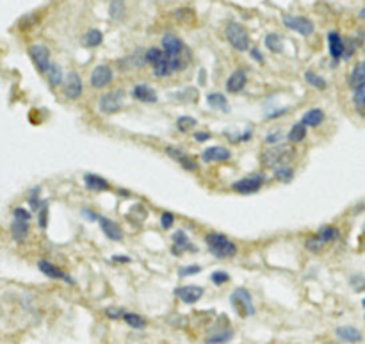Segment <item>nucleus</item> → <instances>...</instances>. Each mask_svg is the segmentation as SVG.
I'll return each mask as SVG.
<instances>
[{"mask_svg":"<svg viewBox=\"0 0 365 344\" xmlns=\"http://www.w3.org/2000/svg\"><path fill=\"white\" fill-rule=\"evenodd\" d=\"M114 79V73L111 70V66L107 65H98L96 68L91 72L89 82L94 89H102V87H107Z\"/></svg>","mask_w":365,"mask_h":344,"instance_id":"8","label":"nucleus"},{"mask_svg":"<svg viewBox=\"0 0 365 344\" xmlns=\"http://www.w3.org/2000/svg\"><path fill=\"white\" fill-rule=\"evenodd\" d=\"M38 221H39V227L46 228V221H48V204H46V202H43L41 209H39V218H38Z\"/></svg>","mask_w":365,"mask_h":344,"instance_id":"44","label":"nucleus"},{"mask_svg":"<svg viewBox=\"0 0 365 344\" xmlns=\"http://www.w3.org/2000/svg\"><path fill=\"white\" fill-rule=\"evenodd\" d=\"M264 180H266V177H264L262 173L249 175V177H244V178H241V180L234 182V184H232V189H234L235 193H241V194L258 193Z\"/></svg>","mask_w":365,"mask_h":344,"instance_id":"5","label":"nucleus"},{"mask_svg":"<svg viewBox=\"0 0 365 344\" xmlns=\"http://www.w3.org/2000/svg\"><path fill=\"white\" fill-rule=\"evenodd\" d=\"M266 46L275 54L283 52V41H282V38H280V34L271 32V34L266 36Z\"/></svg>","mask_w":365,"mask_h":344,"instance_id":"33","label":"nucleus"},{"mask_svg":"<svg viewBox=\"0 0 365 344\" xmlns=\"http://www.w3.org/2000/svg\"><path fill=\"white\" fill-rule=\"evenodd\" d=\"M358 18H360V20H365V8L361 9L360 13H358Z\"/></svg>","mask_w":365,"mask_h":344,"instance_id":"52","label":"nucleus"},{"mask_svg":"<svg viewBox=\"0 0 365 344\" xmlns=\"http://www.w3.org/2000/svg\"><path fill=\"white\" fill-rule=\"evenodd\" d=\"M196 125H198V121H196L192 116H180L177 120V127L180 132H187L189 129H194Z\"/></svg>","mask_w":365,"mask_h":344,"instance_id":"36","label":"nucleus"},{"mask_svg":"<svg viewBox=\"0 0 365 344\" xmlns=\"http://www.w3.org/2000/svg\"><path fill=\"white\" fill-rule=\"evenodd\" d=\"M109 13H111V18L121 20L123 18V13H125V4L123 2H111Z\"/></svg>","mask_w":365,"mask_h":344,"instance_id":"38","label":"nucleus"},{"mask_svg":"<svg viewBox=\"0 0 365 344\" xmlns=\"http://www.w3.org/2000/svg\"><path fill=\"white\" fill-rule=\"evenodd\" d=\"M283 139V132L282 130H273V134H268L266 136V143L273 144V146H276V144H280V141Z\"/></svg>","mask_w":365,"mask_h":344,"instance_id":"45","label":"nucleus"},{"mask_svg":"<svg viewBox=\"0 0 365 344\" xmlns=\"http://www.w3.org/2000/svg\"><path fill=\"white\" fill-rule=\"evenodd\" d=\"M162 56H164L162 48H159V46H151V48H148L146 52H144V63H146V65H150L151 68H153L159 61L162 59Z\"/></svg>","mask_w":365,"mask_h":344,"instance_id":"32","label":"nucleus"},{"mask_svg":"<svg viewBox=\"0 0 365 344\" xmlns=\"http://www.w3.org/2000/svg\"><path fill=\"white\" fill-rule=\"evenodd\" d=\"M305 246H306V250L308 252H314V254H317V252H321L323 250V246H324V242L321 241L317 235H314V237H308L305 241Z\"/></svg>","mask_w":365,"mask_h":344,"instance_id":"39","label":"nucleus"},{"mask_svg":"<svg viewBox=\"0 0 365 344\" xmlns=\"http://www.w3.org/2000/svg\"><path fill=\"white\" fill-rule=\"evenodd\" d=\"M46 79H48V84L52 87L59 86V84H63V68H61V65H57V63H52V66L48 68V72H46Z\"/></svg>","mask_w":365,"mask_h":344,"instance_id":"28","label":"nucleus"},{"mask_svg":"<svg viewBox=\"0 0 365 344\" xmlns=\"http://www.w3.org/2000/svg\"><path fill=\"white\" fill-rule=\"evenodd\" d=\"M123 321L127 323L128 326H132V328L136 330H141L146 326V321H144V318H141L139 314H134V312H125L123 314Z\"/></svg>","mask_w":365,"mask_h":344,"instance_id":"31","label":"nucleus"},{"mask_svg":"<svg viewBox=\"0 0 365 344\" xmlns=\"http://www.w3.org/2000/svg\"><path fill=\"white\" fill-rule=\"evenodd\" d=\"M225 34H226V39L230 41V45L234 46L235 50H239V52H248V50L251 48V46H249L248 30H246L241 23L230 22L228 25H226Z\"/></svg>","mask_w":365,"mask_h":344,"instance_id":"3","label":"nucleus"},{"mask_svg":"<svg viewBox=\"0 0 365 344\" xmlns=\"http://www.w3.org/2000/svg\"><path fill=\"white\" fill-rule=\"evenodd\" d=\"M84 184L89 191H109L111 185L100 175H93V173H86L84 175Z\"/></svg>","mask_w":365,"mask_h":344,"instance_id":"20","label":"nucleus"},{"mask_svg":"<svg viewBox=\"0 0 365 344\" xmlns=\"http://www.w3.org/2000/svg\"><path fill=\"white\" fill-rule=\"evenodd\" d=\"M249 54H251L253 59H256V61L260 63V65H262V63H264V56H262V52H260V50L256 48V46H251V48H249Z\"/></svg>","mask_w":365,"mask_h":344,"instance_id":"49","label":"nucleus"},{"mask_svg":"<svg viewBox=\"0 0 365 344\" xmlns=\"http://www.w3.org/2000/svg\"><path fill=\"white\" fill-rule=\"evenodd\" d=\"M211 280L212 282H214L216 285H223V284H226V282H228L230 280V275L226 271H221V269H219V271H214L211 275Z\"/></svg>","mask_w":365,"mask_h":344,"instance_id":"42","label":"nucleus"},{"mask_svg":"<svg viewBox=\"0 0 365 344\" xmlns=\"http://www.w3.org/2000/svg\"><path fill=\"white\" fill-rule=\"evenodd\" d=\"M294 152L290 150L287 144H276V146H269L268 150H264L260 155V161H262L264 168H280V166H287L290 159H292Z\"/></svg>","mask_w":365,"mask_h":344,"instance_id":"2","label":"nucleus"},{"mask_svg":"<svg viewBox=\"0 0 365 344\" xmlns=\"http://www.w3.org/2000/svg\"><path fill=\"white\" fill-rule=\"evenodd\" d=\"M111 261H114V262H130V257H125V255H114Z\"/></svg>","mask_w":365,"mask_h":344,"instance_id":"51","label":"nucleus"},{"mask_svg":"<svg viewBox=\"0 0 365 344\" xmlns=\"http://www.w3.org/2000/svg\"><path fill=\"white\" fill-rule=\"evenodd\" d=\"M123 314L125 312L120 309V307H107L106 309V316L109 319H120V318L123 319Z\"/></svg>","mask_w":365,"mask_h":344,"instance_id":"46","label":"nucleus"},{"mask_svg":"<svg viewBox=\"0 0 365 344\" xmlns=\"http://www.w3.org/2000/svg\"><path fill=\"white\" fill-rule=\"evenodd\" d=\"M230 303L237 310L241 316H253L255 314V305H253V298L246 289H235L230 296Z\"/></svg>","mask_w":365,"mask_h":344,"instance_id":"4","label":"nucleus"},{"mask_svg":"<svg viewBox=\"0 0 365 344\" xmlns=\"http://www.w3.org/2000/svg\"><path fill=\"white\" fill-rule=\"evenodd\" d=\"M275 178L278 182H283V184H289V182L294 178V168H290V166L276 168V170H275Z\"/></svg>","mask_w":365,"mask_h":344,"instance_id":"34","label":"nucleus"},{"mask_svg":"<svg viewBox=\"0 0 365 344\" xmlns=\"http://www.w3.org/2000/svg\"><path fill=\"white\" fill-rule=\"evenodd\" d=\"M324 113L321 109H317V107H314V109H308L305 114L301 116V123L305 125V127H319L321 123L324 121Z\"/></svg>","mask_w":365,"mask_h":344,"instance_id":"24","label":"nucleus"},{"mask_svg":"<svg viewBox=\"0 0 365 344\" xmlns=\"http://www.w3.org/2000/svg\"><path fill=\"white\" fill-rule=\"evenodd\" d=\"M29 232H30L29 221L13 220V225H11V234H13V239H15L16 242H23V241H25V239L29 237Z\"/></svg>","mask_w":365,"mask_h":344,"instance_id":"23","label":"nucleus"},{"mask_svg":"<svg viewBox=\"0 0 365 344\" xmlns=\"http://www.w3.org/2000/svg\"><path fill=\"white\" fill-rule=\"evenodd\" d=\"M349 84L353 89H358L365 84V63H358L349 75Z\"/></svg>","mask_w":365,"mask_h":344,"instance_id":"25","label":"nucleus"},{"mask_svg":"<svg viewBox=\"0 0 365 344\" xmlns=\"http://www.w3.org/2000/svg\"><path fill=\"white\" fill-rule=\"evenodd\" d=\"M205 242L208 246V252L218 259H232L237 255V244L218 232H211L205 235Z\"/></svg>","mask_w":365,"mask_h":344,"instance_id":"1","label":"nucleus"},{"mask_svg":"<svg viewBox=\"0 0 365 344\" xmlns=\"http://www.w3.org/2000/svg\"><path fill=\"white\" fill-rule=\"evenodd\" d=\"M230 157H232V154H230L228 148L218 146V144L205 148L203 154H201V161H203V163H225Z\"/></svg>","mask_w":365,"mask_h":344,"instance_id":"14","label":"nucleus"},{"mask_svg":"<svg viewBox=\"0 0 365 344\" xmlns=\"http://www.w3.org/2000/svg\"><path fill=\"white\" fill-rule=\"evenodd\" d=\"M361 305H363V307H365V300H363V302H361Z\"/></svg>","mask_w":365,"mask_h":344,"instance_id":"53","label":"nucleus"},{"mask_svg":"<svg viewBox=\"0 0 365 344\" xmlns=\"http://www.w3.org/2000/svg\"><path fill=\"white\" fill-rule=\"evenodd\" d=\"M82 91H84V86H82V80H80V75L75 72V70H72V72L66 75L64 95H66V99H70V100H77V99H80Z\"/></svg>","mask_w":365,"mask_h":344,"instance_id":"10","label":"nucleus"},{"mask_svg":"<svg viewBox=\"0 0 365 344\" xmlns=\"http://www.w3.org/2000/svg\"><path fill=\"white\" fill-rule=\"evenodd\" d=\"M98 223H100L102 232L111 239V241H121V239H123V230H121V227L116 223V221L109 220L106 216H98Z\"/></svg>","mask_w":365,"mask_h":344,"instance_id":"16","label":"nucleus"},{"mask_svg":"<svg viewBox=\"0 0 365 344\" xmlns=\"http://www.w3.org/2000/svg\"><path fill=\"white\" fill-rule=\"evenodd\" d=\"M337 337L344 342H360L361 340V332L354 326H339L335 330Z\"/></svg>","mask_w":365,"mask_h":344,"instance_id":"22","label":"nucleus"},{"mask_svg":"<svg viewBox=\"0 0 365 344\" xmlns=\"http://www.w3.org/2000/svg\"><path fill=\"white\" fill-rule=\"evenodd\" d=\"M208 137H211V134H208V132H196L194 134V139L196 141H207Z\"/></svg>","mask_w":365,"mask_h":344,"instance_id":"50","label":"nucleus"},{"mask_svg":"<svg viewBox=\"0 0 365 344\" xmlns=\"http://www.w3.org/2000/svg\"><path fill=\"white\" fill-rule=\"evenodd\" d=\"M161 46H162V52L168 54V56H171V57H180L185 50L184 41H182L178 36L171 34V32H168V34L162 38Z\"/></svg>","mask_w":365,"mask_h":344,"instance_id":"11","label":"nucleus"},{"mask_svg":"<svg viewBox=\"0 0 365 344\" xmlns=\"http://www.w3.org/2000/svg\"><path fill=\"white\" fill-rule=\"evenodd\" d=\"M132 96L143 104H155L157 102V93L150 84H136L132 89Z\"/></svg>","mask_w":365,"mask_h":344,"instance_id":"18","label":"nucleus"},{"mask_svg":"<svg viewBox=\"0 0 365 344\" xmlns=\"http://www.w3.org/2000/svg\"><path fill=\"white\" fill-rule=\"evenodd\" d=\"M13 218L15 220H22V221H30V218H32V214H30L27 209L23 207H16L15 211H13Z\"/></svg>","mask_w":365,"mask_h":344,"instance_id":"43","label":"nucleus"},{"mask_svg":"<svg viewBox=\"0 0 365 344\" xmlns=\"http://www.w3.org/2000/svg\"><path fill=\"white\" fill-rule=\"evenodd\" d=\"M248 84V75L244 70H235L226 80V91L228 93H241Z\"/></svg>","mask_w":365,"mask_h":344,"instance_id":"19","label":"nucleus"},{"mask_svg":"<svg viewBox=\"0 0 365 344\" xmlns=\"http://www.w3.org/2000/svg\"><path fill=\"white\" fill-rule=\"evenodd\" d=\"M305 80L312 87H316V89H326V86H328L326 80H324L321 75H317L316 72H306L305 73Z\"/></svg>","mask_w":365,"mask_h":344,"instance_id":"35","label":"nucleus"},{"mask_svg":"<svg viewBox=\"0 0 365 344\" xmlns=\"http://www.w3.org/2000/svg\"><path fill=\"white\" fill-rule=\"evenodd\" d=\"M283 25L290 30H296L301 36H312L316 32V25L310 22L305 16H292V15H285L283 16Z\"/></svg>","mask_w":365,"mask_h":344,"instance_id":"7","label":"nucleus"},{"mask_svg":"<svg viewBox=\"0 0 365 344\" xmlns=\"http://www.w3.org/2000/svg\"><path fill=\"white\" fill-rule=\"evenodd\" d=\"M234 337V332L232 330H221V333H212L211 337H208V342L211 344H221V342H226V340H230Z\"/></svg>","mask_w":365,"mask_h":344,"instance_id":"37","label":"nucleus"},{"mask_svg":"<svg viewBox=\"0 0 365 344\" xmlns=\"http://www.w3.org/2000/svg\"><path fill=\"white\" fill-rule=\"evenodd\" d=\"M125 106L123 100V93L120 91H114V93H106V95L100 96L98 100V109L102 111L103 114H114L120 113Z\"/></svg>","mask_w":365,"mask_h":344,"instance_id":"6","label":"nucleus"},{"mask_svg":"<svg viewBox=\"0 0 365 344\" xmlns=\"http://www.w3.org/2000/svg\"><path fill=\"white\" fill-rule=\"evenodd\" d=\"M38 268H39V271H41L43 275L50 276V278L63 280V282H66V284H73L72 276L66 275V273H64L63 269H59V268H57V266H54L52 262L45 261V259H41V261L38 262Z\"/></svg>","mask_w":365,"mask_h":344,"instance_id":"15","label":"nucleus"},{"mask_svg":"<svg viewBox=\"0 0 365 344\" xmlns=\"http://www.w3.org/2000/svg\"><path fill=\"white\" fill-rule=\"evenodd\" d=\"M305 137H306V127L301 123V121L296 123V125H292L290 132L287 134V139H289L290 143H301Z\"/></svg>","mask_w":365,"mask_h":344,"instance_id":"30","label":"nucleus"},{"mask_svg":"<svg viewBox=\"0 0 365 344\" xmlns=\"http://www.w3.org/2000/svg\"><path fill=\"white\" fill-rule=\"evenodd\" d=\"M29 204H30V207L34 209V211H39V209H41L43 202L39 200V187H34L32 193L29 194Z\"/></svg>","mask_w":365,"mask_h":344,"instance_id":"41","label":"nucleus"},{"mask_svg":"<svg viewBox=\"0 0 365 344\" xmlns=\"http://www.w3.org/2000/svg\"><path fill=\"white\" fill-rule=\"evenodd\" d=\"M353 102L358 109H363L365 107V84L358 89H354V95H353Z\"/></svg>","mask_w":365,"mask_h":344,"instance_id":"40","label":"nucleus"},{"mask_svg":"<svg viewBox=\"0 0 365 344\" xmlns=\"http://www.w3.org/2000/svg\"><path fill=\"white\" fill-rule=\"evenodd\" d=\"M173 223H175V216L171 214V212H164V214L161 216V225H162V228L170 230V228L173 227Z\"/></svg>","mask_w":365,"mask_h":344,"instance_id":"47","label":"nucleus"},{"mask_svg":"<svg viewBox=\"0 0 365 344\" xmlns=\"http://www.w3.org/2000/svg\"><path fill=\"white\" fill-rule=\"evenodd\" d=\"M207 102H208V106H211L212 109L223 111V113H228V111H230L228 100H226V96L221 95V93H208V95H207Z\"/></svg>","mask_w":365,"mask_h":344,"instance_id":"27","label":"nucleus"},{"mask_svg":"<svg viewBox=\"0 0 365 344\" xmlns=\"http://www.w3.org/2000/svg\"><path fill=\"white\" fill-rule=\"evenodd\" d=\"M173 252L175 254H184V252H194L192 242L189 241L187 234L184 230H178L173 234Z\"/></svg>","mask_w":365,"mask_h":344,"instance_id":"21","label":"nucleus"},{"mask_svg":"<svg viewBox=\"0 0 365 344\" xmlns=\"http://www.w3.org/2000/svg\"><path fill=\"white\" fill-rule=\"evenodd\" d=\"M166 154L170 155L171 159L177 161L178 164H180L184 170H189V171H198V163H196L192 157H189L185 152L178 150V148L175 146H166Z\"/></svg>","mask_w":365,"mask_h":344,"instance_id":"13","label":"nucleus"},{"mask_svg":"<svg viewBox=\"0 0 365 344\" xmlns=\"http://www.w3.org/2000/svg\"><path fill=\"white\" fill-rule=\"evenodd\" d=\"M103 41V34L100 29H91L87 30L82 38V45L87 46V48H96L98 45H102Z\"/></svg>","mask_w":365,"mask_h":344,"instance_id":"26","label":"nucleus"},{"mask_svg":"<svg viewBox=\"0 0 365 344\" xmlns=\"http://www.w3.org/2000/svg\"><path fill=\"white\" fill-rule=\"evenodd\" d=\"M175 294H177V298L180 302L192 305V303H196L203 296V287H200V285H184V287L175 289Z\"/></svg>","mask_w":365,"mask_h":344,"instance_id":"12","label":"nucleus"},{"mask_svg":"<svg viewBox=\"0 0 365 344\" xmlns=\"http://www.w3.org/2000/svg\"><path fill=\"white\" fill-rule=\"evenodd\" d=\"M328 45H330V54L335 61L342 59L346 56V45H344V39L340 38V34L337 30H331L328 32Z\"/></svg>","mask_w":365,"mask_h":344,"instance_id":"17","label":"nucleus"},{"mask_svg":"<svg viewBox=\"0 0 365 344\" xmlns=\"http://www.w3.org/2000/svg\"><path fill=\"white\" fill-rule=\"evenodd\" d=\"M201 271L200 266H184V268L178 269V275L180 276H191V275H198Z\"/></svg>","mask_w":365,"mask_h":344,"instance_id":"48","label":"nucleus"},{"mask_svg":"<svg viewBox=\"0 0 365 344\" xmlns=\"http://www.w3.org/2000/svg\"><path fill=\"white\" fill-rule=\"evenodd\" d=\"M339 235H340L339 228L331 227V225H326V227H321L319 230H317V237H319L321 241L324 242V244H326V242L335 241V239H339Z\"/></svg>","mask_w":365,"mask_h":344,"instance_id":"29","label":"nucleus"},{"mask_svg":"<svg viewBox=\"0 0 365 344\" xmlns=\"http://www.w3.org/2000/svg\"><path fill=\"white\" fill-rule=\"evenodd\" d=\"M30 57H32V61H34V65H36V68L39 70L41 73H45L46 75V72H48V68L52 66V61H50V50L46 48L45 45H32L30 46Z\"/></svg>","mask_w":365,"mask_h":344,"instance_id":"9","label":"nucleus"}]
</instances>
